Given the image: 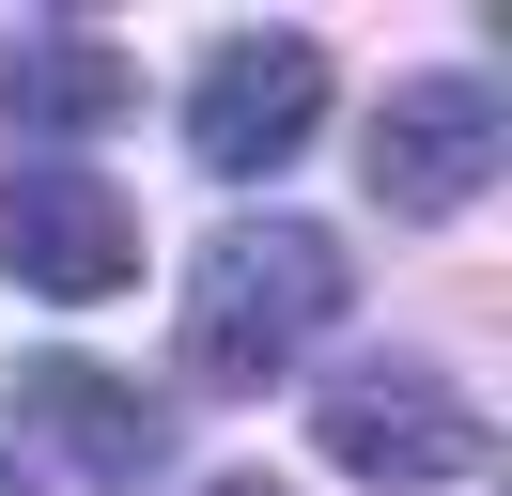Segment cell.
<instances>
[{"instance_id":"8","label":"cell","mask_w":512,"mask_h":496,"mask_svg":"<svg viewBox=\"0 0 512 496\" xmlns=\"http://www.w3.org/2000/svg\"><path fill=\"white\" fill-rule=\"evenodd\" d=\"M202 496H280V481H202Z\"/></svg>"},{"instance_id":"1","label":"cell","mask_w":512,"mask_h":496,"mask_svg":"<svg viewBox=\"0 0 512 496\" xmlns=\"http://www.w3.org/2000/svg\"><path fill=\"white\" fill-rule=\"evenodd\" d=\"M342 233L326 217H233L218 248L187 264V372H218V388H264V372H295L326 326H342Z\"/></svg>"},{"instance_id":"3","label":"cell","mask_w":512,"mask_h":496,"mask_svg":"<svg viewBox=\"0 0 512 496\" xmlns=\"http://www.w3.org/2000/svg\"><path fill=\"white\" fill-rule=\"evenodd\" d=\"M311 450L342 465V481L435 496V481H481V465H497V434H481V403L450 388V372H342V388L311 403Z\"/></svg>"},{"instance_id":"4","label":"cell","mask_w":512,"mask_h":496,"mask_svg":"<svg viewBox=\"0 0 512 496\" xmlns=\"http://www.w3.org/2000/svg\"><path fill=\"white\" fill-rule=\"evenodd\" d=\"M311 124H326V47H311V31H233V47L187 78V155H202L218 186L280 171Z\"/></svg>"},{"instance_id":"9","label":"cell","mask_w":512,"mask_h":496,"mask_svg":"<svg viewBox=\"0 0 512 496\" xmlns=\"http://www.w3.org/2000/svg\"><path fill=\"white\" fill-rule=\"evenodd\" d=\"M0 496H32V481H16V465H0Z\"/></svg>"},{"instance_id":"6","label":"cell","mask_w":512,"mask_h":496,"mask_svg":"<svg viewBox=\"0 0 512 496\" xmlns=\"http://www.w3.org/2000/svg\"><path fill=\"white\" fill-rule=\"evenodd\" d=\"M16 434H47V450H63L78 481H109V496H140L171 465V419L125 388V372H94V357H32L16 372Z\"/></svg>"},{"instance_id":"2","label":"cell","mask_w":512,"mask_h":496,"mask_svg":"<svg viewBox=\"0 0 512 496\" xmlns=\"http://www.w3.org/2000/svg\"><path fill=\"white\" fill-rule=\"evenodd\" d=\"M0 279L47 310H94V295H140V202L78 155H16L0 171Z\"/></svg>"},{"instance_id":"5","label":"cell","mask_w":512,"mask_h":496,"mask_svg":"<svg viewBox=\"0 0 512 496\" xmlns=\"http://www.w3.org/2000/svg\"><path fill=\"white\" fill-rule=\"evenodd\" d=\"M497 155H512V124H497L481 78H404L373 109V155H357V171H373L388 217H466L481 186H497Z\"/></svg>"},{"instance_id":"7","label":"cell","mask_w":512,"mask_h":496,"mask_svg":"<svg viewBox=\"0 0 512 496\" xmlns=\"http://www.w3.org/2000/svg\"><path fill=\"white\" fill-rule=\"evenodd\" d=\"M140 109V62L94 47V31H16L0 47V124L16 140H94V124Z\"/></svg>"}]
</instances>
